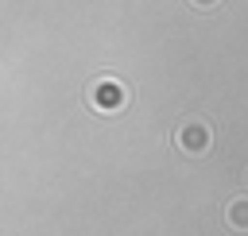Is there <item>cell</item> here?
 I'll list each match as a JSON object with an SVG mask.
<instances>
[{"mask_svg": "<svg viewBox=\"0 0 248 236\" xmlns=\"http://www.w3.org/2000/svg\"><path fill=\"white\" fill-rule=\"evenodd\" d=\"M89 104H93L97 112H120V108L128 104V89H124L116 77H97V81L89 85Z\"/></svg>", "mask_w": 248, "mask_h": 236, "instance_id": "1", "label": "cell"}, {"mask_svg": "<svg viewBox=\"0 0 248 236\" xmlns=\"http://www.w3.org/2000/svg\"><path fill=\"white\" fill-rule=\"evenodd\" d=\"M174 143H178V151H186V155H205L209 143H213V132H209L205 120H186V124H178Z\"/></svg>", "mask_w": 248, "mask_h": 236, "instance_id": "2", "label": "cell"}, {"mask_svg": "<svg viewBox=\"0 0 248 236\" xmlns=\"http://www.w3.org/2000/svg\"><path fill=\"white\" fill-rule=\"evenodd\" d=\"M229 224L232 228H248V197H236V201H229Z\"/></svg>", "mask_w": 248, "mask_h": 236, "instance_id": "3", "label": "cell"}, {"mask_svg": "<svg viewBox=\"0 0 248 236\" xmlns=\"http://www.w3.org/2000/svg\"><path fill=\"white\" fill-rule=\"evenodd\" d=\"M190 4H194V8H202V12H209V8H217L221 0H190Z\"/></svg>", "mask_w": 248, "mask_h": 236, "instance_id": "4", "label": "cell"}]
</instances>
